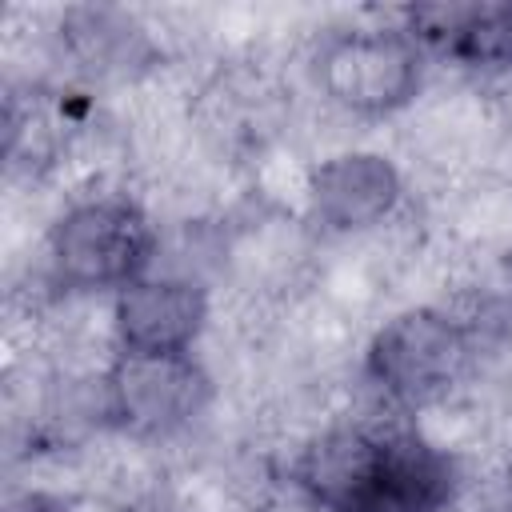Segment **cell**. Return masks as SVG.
Masks as SVG:
<instances>
[{
	"instance_id": "6da1fadb",
	"label": "cell",
	"mask_w": 512,
	"mask_h": 512,
	"mask_svg": "<svg viewBox=\"0 0 512 512\" xmlns=\"http://www.w3.org/2000/svg\"><path fill=\"white\" fill-rule=\"evenodd\" d=\"M480 360V328L448 304H408L376 324L360 372L396 412L448 404Z\"/></svg>"
},
{
	"instance_id": "7a4b0ae2",
	"label": "cell",
	"mask_w": 512,
	"mask_h": 512,
	"mask_svg": "<svg viewBox=\"0 0 512 512\" xmlns=\"http://www.w3.org/2000/svg\"><path fill=\"white\" fill-rule=\"evenodd\" d=\"M160 260V228L128 192H84L44 232V280L64 296H116Z\"/></svg>"
},
{
	"instance_id": "3957f363",
	"label": "cell",
	"mask_w": 512,
	"mask_h": 512,
	"mask_svg": "<svg viewBox=\"0 0 512 512\" xmlns=\"http://www.w3.org/2000/svg\"><path fill=\"white\" fill-rule=\"evenodd\" d=\"M424 48L396 28H344L312 52V80L328 108L356 120H384L416 104Z\"/></svg>"
},
{
	"instance_id": "277c9868",
	"label": "cell",
	"mask_w": 512,
	"mask_h": 512,
	"mask_svg": "<svg viewBox=\"0 0 512 512\" xmlns=\"http://www.w3.org/2000/svg\"><path fill=\"white\" fill-rule=\"evenodd\" d=\"M104 428L160 444L188 432L212 404L216 380L196 352L184 356H128L112 352L100 372Z\"/></svg>"
},
{
	"instance_id": "5b68a950",
	"label": "cell",
	"mask_w": 512,
	"mask_h": 512,
	"mask_svg": "<svg viewBox=\"0 0 512 512\" xmlns=\"http://www.w3.org/2000/svg\"><path fill=\"white\" fill-rule=\"evenodd\" d=\"M404 204V172L372 148H340L304 168L308 220L328 236H368L396 220Z\"/></svg>"
},
{
	"instance_id": "8992f818",
	"label": "cell",
	"mask_w": 512,
	"mask_h": 512,
	"mask_svg": "<svg viewBox=\"0 0 512 512\" xmlns=\"http://www.w3.org/2000/svg\"><path fill=\"white\" fill-rule=\"evenodd\" d=\"M212 320V296L200 280L176 272H148L124 284L108 308V336L128 356H184L196 352Z\"/></svg>"
},
{
	"instance_id": "52a82bcc",
	"label": "cell",
	"mask_w": 512,
	"mask_h": 512,
	"mask_svg": "<svg viewBox=\"0 0 512 512\" xmlns=\"http://www.w3.org/2000/svg\"><path fill=\"white\" fill-rule=\"evenodd\" d=\"M424 52L468 68L512 72V4H416L400 24Z\"/></svg>"
},
{
	"instance_id": "ba28073f",
	"label": "cell",
	"mask_w": 512,
	"mask_h": 512,
	"mask_svg": "<svg viewBox=\"0 0 512 512\" xmlns=\"http://www.w3.org/2000/svg\"><path fill=\"white\" fill-rule=\"evenodd\" d=\"M48 40L72 72L92 80H132L156 60L148 32L116 8H72Z\"/></svg>"
}]
</instances>
